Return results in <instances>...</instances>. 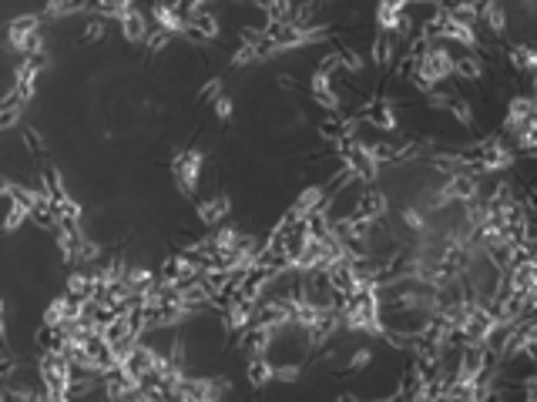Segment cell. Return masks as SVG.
I'll use <instances>...</instances> for the list:
<instances>
[{
	"mask_svg": "<svg viewBox=\"0 0 537 402\" xmlns=\"http://www.w3.org/2000/svg\"><path fill=\"white\" fill-rule=\"evenodd\" d=\"M201 165H205V155H201L199 148H182V151H175L171 171H175V181H178V188H182L185 195H195L199 178H201Z\"/></svg>",
	"mask_w": 537,
	"mask_h": 402,
	"instance_id": "cell-1",
	"label": "cell"
},
{
	"mask_svg": "<svg viewBox=\"0 0 537 402\" xmlns=\"http://www.w3.org/2000/svg\"><path fill=\"white\" fill-rule=\"evenodd\" d=\"M218 34H222V20L208 7H199V11H192L185 17V37H192V41H215Z\"/></svg>",
	"mask_w": 537,
	"mask_h": 402,
	"instance_id": "cell-2",
	"label": "cell"
},
{
	"mask_svg": "<svg viewBox=\"0 0 537 402\" xmlns=\"http://www.w3.org/2000/svg\"><path fill=\"white\" fill-rule=\"evenodd\" d=\"M37 31H41V14H20L7 24V41H11L14 50H24Z\"/></svg>",
	"mask_w": 537,
	"mask_h": 402,
	"instance_id": "cell-3",
	"label": "cell"
},
{
	"mask_svg": "<svg viewBox=\"0 0 537 402\" xmlns=\"http://www.w3.org/2000/svg\"><path fill=\"white\" fill-rule=\"evenodd\" d=\"M477 24H484L493 37H504L507 34V11L500 0H484L477 4Z\"/></svg>",
	"mask_w": 537,
	"mask_h": 402,
	"instance_id": "cell-4",
	"label": "cell"
},
{
	"mask_svg": "<svg viewBox=\"0 0 537 402\" xmlns=\"http://www.w3.org/2000/svg\"><path fill=\"white\" fill-rule=\"evenodd\" d=\"M118 24H121L124 41H131V44H145V41H148V34H152V27H148V17L141 14L138 7L124 11V14L118 17Z\"/></svg>",
	"mask_w": 537,
	"mask_h": 402,
	"instance_id": "cell-5",
	"label": "cell"
},
{
	"mask_svg": "<svg viewBox=\"0 0 537 402\" xmlns=\"http://www.w3.org/2000/svg\"><path fill=\"white\" fill-rule=\"evenodd\" d=\"M534 118V94H514L507 101V118H504V131H514L521 127L524 121Z\"/></svg>",
	"mask_w": 537,
	"mask_h": 402,
	"instance_id": "cell-6",
	"label": "cell"
},
{
	"mask_svg": "<svg viewBox=\"0 0 537 402\" xmlns=\"http://www.w3.org/2000/svg\"><path fill=\"white\" fill-rule=\"evenodd\" d=\"M229 212H232L229 195H215V198H205L199 205V221L205 228H218V225L229 218Z\"/></svg>",
	"mask_w": 537,
	"mask_h": 402,
	"instance_id": "cell-7",
	"label": "cell"
},
{
	"mask_svg": "<svg viewBox=\"0 0 537 402\" xmlns=\"http://www.w3.org/2000/svg\"><path fill=\"white\" fill-rule=\"evenodd\" d=\"M397 54H399V44L393 34H376L369 41V61L376 64V67H393Z\"/></svg>",
	"mask_w": 537,
	"mask_h": 402,
	"instance_id": "cell-8",
	"label": "cell"
},
{
	"mask_svg": "<svg viewBox=\"0 0 537 402\" xmlns=\"http://www.w3.org/2000/svg\"><path fill=\"white\" fill-rule=\"evenodd\" d=\"M484 57L477 50H463V54H453V78L460 81H480L484 78Z\"/></svg>",
	"mask_w": 537,
	"mask_h": 402,
	"instance_id": "cell-9",
	"label": "cell"
},
{
	"mask_svg": "<svg viewBox=\"0 0 537 402\" xmlns=\"http://www.w3.org/2000/svg\"><path fill=\"white\" fill-rule=\"evenodd\" d=\"M152 20H154V27L158 31H168V34H185V20H182V14L171 7V4H154L152 7Z\"/></svg>",
	"mask_w": 537,
	"mask_h": 402,
	"instance_id": "cell-10",
	"label": "cell"
},
{
	"mask_svg": "<svg viewBox=\"0 0 537 402\" xmlns=\"http://www.w3.org/2000/svg\"><path fill=\"white\" fill-rule=\"evenodd\" d=\"M246 375L256 389L269 386V382H276V362H269V356H248Z\"/></svg>",
	"mask_w": 537,
	"mask_h": 402,
	"instance_id": "cell-11",
	"label": "cell"
},
{
	"mask_svg": "<svg viewBox=\"0 0 537 402\" xmlns=\"http://www.w3.org/2000/svg\"><path fill=\"white\" fill-rule=\"evenodd\" d=\"M507 61H510V67H517V71H524L527 78L534 74L537 67V54L531 44H514L510 50H507Z\"/></svg>",
	"mask_w": 537,
	"mask_h": 402,
	"instance_id": "cell-12",
	"label": "cell"
},
{
	"mask_svg": "<svg viewBox=\"0 0 537 402\" xmlns=\"http://www.w3.org/2000/svg\"><path fill=\"white\" fill-rule=\"evenodd\" d=\"M399 14H403V11H397V7H390L386 0H376V11H373V20H376V27H380V31H383V34H393V37H397Z\"/></svg>",
	"mask_w": 537,
	"mask_h": 402,
	"instance_id": "cell-13",
	"label": "cell"
},
{
	"mask_svg": "<svg viewBox=\"0 0 537 402\" xmlns=\"http://www.w3.org/2000/svg\"><path fill=\"white\" fill-rule=\"evenodd\" d=\"M27 218H31V215H27V205H24V201H20V198H7V215H4V221H0V228H4V232H17V228H20Z\"/></svg>",
	"mask_w": 537,
	"mask_h": 402,
	"instance_id": "cell-14",
	"label": "cell"
},
{
	"mask_svg": "<svg viewBox=\"0 0 537 402\" xmlns=\"http://www.w3.org/2000/svg\"><path fill=\"white\" fill-rule=\"evenodd\" d=\"M256 11L265 14V20H289V11H292V0H252Z\"/></svg>",
	"mask_w": 537,
	"mask_h": 402,
	"instance_id": "cell-15",
	"label": "cell"
},
{
	"mask_svg": "<svg viewBox=\"0 0 537 402\" xmlns=\"http://www.w3.org/2000/svg\"><path fill=\"white\" fill-rule=\"evenodd\" d=\"M450 118H453V121L460 124V127H474V104H470V101H467V97H453V101H450Z\"/></svg>",
	"mask_w": 537,
	"mask_h": 402,
	"instance_id": "cell-16",
	"label": "cell"
},
{
	"mask_svg": "<svg viewBox=\"0 0 537 402\" xmlns=\"http://www.w3.org/2000/svg\"><path fill=\"white\" fill-rule=\"evenodd\" d=\"M336 54H339V71H350V74H359L363 67H366V61H363V54L356 50V47H336Z\"/></svg>",
	"mask_w": 537,
	"mask_h": 402,
	"instance_id": "cell-17",
	"label": "cell"
},
{
	"mask_svg": "<svg viewBox=\"0 0 537 402\" xmlns=\"http://www.w3.org/2000/svg\"><path fill=\"white\" fill-rule=\"evenodd\" d=\"M373 356H376V352H373V349H369V345H359V349H356L353 356L346 359V362H343V372H350V375H356V372H363L369 366V362H373Z\"/></svg>",
	"mask_w": 537,
	"mask_h": 402,
	"instance_id": "cell-18",
	"label": "cell"
},
{
	"mask_svg": "<svg viewBox=\"0 0 537 402\" xmlns=\"http://www.w3.org/2000/svg\"><path fill=\"white\" fill-rule=\"evenodd\" d=\"M312 101L319 104L326 114H333V111H343V97L336 94V88H322V91H312Z\"/></svg>",
	"mask_w": 537,
	"mask_h": 402,
	"instance_id": "cell-19",
	"label": "cell"
},
{
	"mask_svg": "<svg viewBox=\"0 0 537 402\" xmlns=\"http://www.w3.org/2000/svg\"><path fill=\"white\" fill-rule=\"evenodd\" d=\"M105 34H107L105 20H101V17H94V20H88V24H84V31H81V41H84V44H94V41H101Z\"/></svg>",
	"mask_w": 537,
	"mask_h": 402,
	"instance_id": "cell-20",
	"label": "cell"
},
{
	"mask_svg": "<svg viewBox=\"0 0 537 402\" xmlns=\"http://www.w3.org/2000/svg\"><path fill=\"white\" fill-rule=\"evenodd\" d=\"M453 97H457L453 91H440V88H433V91H427V104H430L433 111H446Z\"/></svg>",
	"mask_w": 537,
	"mask_h": 402,
	"instance_id": "cell-21",
	"label": "cell"
},
{
	"mask_svg": "<svg viewBox=\"0 0 537 402\" xmlns=\"http://www.w3.org/2000/svg\"><path fill=\"white\" fill-rule=\"evenodd\" d=\"M171 37H175V34H168V31H158V27H154V31L148 34V41H145V47H148V54H158V50H165V47L171 44Z\"/></svg>",
	"mask_w": 537,
	"mask_h": 402,
	"instance_id": "cell-22",
	"label": "cell"
},
{
	"mask_svg": "<svg viewBox=\"0 0 537 402\" xmlns=\"http://www.w3.org/2000/svg\"><path fill=\"white\" fill-rule=\"evenodd\" d=\"M212 108H215V118L218 121H229L232 118V111H235V104H232V97H225V94H218L212 101Z\"/></svg>",
	"mask_w": 537,
	"mask_h": 402,
	"instance_id": "cell-23",
	"label": "cell"
},
{
	"mask_svg": "<svg viewBox=\"0 0 537 402\" xmlns=\"http://www.w3.org/2000/svg\"><path fill=\"white\" fill-rule=\"evenodd\" d=\"M299 375H303V366H292V362L276 366V379H279V382H299Z\"/></svg>",
	"mask_w": 537,
	"mask_h": 402,
	"instance_id": "cell-24",
	"label": "cell"
},
{
	"mask_svg": "<svg viewBox=\"0 0 537 402\" xmlns=\"http://www.w3.org/2000/svg\"><path fill=\"white\" fill-rule=\"evenodd\" d=\"M24 144L31 148L34 155H44V138H41L37 127H24Z\"/></svg>",
	"mask_w": 537,
	"mask_h": 402,
	"instance_id": "cell-25",
	"label": "cell"
},
{
	"mask_svg": "<svg viewBox=\"0 0 537 402\" xmlns=\"http://www.w3.org/2000/svg\"><path fill=\"white\" fill-rule=\"evenodd\" d=\"M403 225H410L413 232H423L427 228V218L420 215V208H403Z\"/></svg>",
	"mask_w": 537,
	"mask_h": 402,
	"instance_id": "cell-26",
	"label": "cell"
},
{
	"mask_svg": "<svg viewBox=\"0 0 537 402\" xmlns=\"http://www.w3.org/2000/svg\"><path fill=\"white\" fill-rule=\"evenodd\" d=\"M322 88H333V74H326V71H312V81H309V94L312 91H322Z\"/></svg>",
	"mask_w": 537,
	"mask_h": 402,
	"instance_id": "cell-27",
	"label": "cell"
},
{
	"mask_svg": "<svg viewBox=\"0 0 537 402\" xmlns=\"http://www.w3.org/2000/svg\"><path fill=\"white\" fill-rule=\"evenodd\" d=\"M218 94H222V78H208L201 88V101H215Z\"/></svg>",
	"mask_w": 537,
	"mask_h": 402,
	"instance_id": "cell-28",
	"label": "cell"
},
{
	"mask_svg": "<svg viewBox=\"0 0 537 402\" xmlns=\"http://www.w3.org/2000/svg\"><path fill=\"white\" fill-rule=\"evenodd\" d=\"M316 67H319V71H326V74H336V71H339V54H336V50H333V54H322Z\"/></svg>",
	"mask_w": 537,
	"mask_h": 402,
	"instance_id": "cell-29",
	"label": "cell"
},
{
	"mask_svg": "<svg viewBox=\"0 0 537 402\" xmlns=\"http://www.w3.org/2000/svg\"><path fill=\"white\" fill-rule=\"evenodd\" d=\"M17 372V359L14 356H0V379H11Z\"/></svg>",
	"mask_w": 537,
	"mask_h": 402,
	"instance_id": "cell-30",
	"label": "cell"
},
{
	"mask_svg": "<svg viewBox=\"0 0 537 402\" xmlns=\"http://www.w3.org/2000/svg\"><path fill=\"white\" fill-rule=\"evenodd\" d=\"M0 349H7V322H4V298H0Z\"/></svg>",
	"mask_w": 537,
	"mask_h": 402,
	"instance_id": "cell-31",
	"label": "cell"
},
{
	"mask_svg": "<svg viewBox=\"0 0 537 402\" xmlns=\"http://www.w3.org/2000/svg\"><path fill=\"white\" fill-rule=\"evenodd\" d=\"M279 88H282V91H292V88H296V84H292V78H289V74H279Z\"/></svg>",
	"mask_w": 537,
	"mask_h": 402,
	"instance_id": "cell-32",
	"label": "cell"
},
{
	"mask_svg": "<svg viewBox=\"0 0 537 402\" xmlns=\"http://www.w3.org/2000/svg\"><path fill=\"white\" fill-rule=\"evenodd\" d=\"M406 4H423V7H437V4H446V0H406Z\"/></svg>",
	"mask_w": 537,
	"mask_h": 402,
	"instance_id": "cell-33",
	"label": "cell"
},
{
	"mask_svg": "<svg viewBox=\"0 0 537 402\" xmlns=\"http://www.w3.org/2000/svg\"><path fill=\"white\" fill-rule=\"evenodd\" d=\"M229 4H242V0H229Z\"/></svg>",
	"mask_w": 537,
	"mask_h": 402,
	"instance_id": "cell-34",
	"label": "cell"
}]
</instances>
